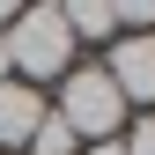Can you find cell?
Returning a JSON list of instances; mask_svg holds the SVG:
<instances>
[{
	"mask_svg": "<svg viewBox=\"0 0 155 155\" xmlns=\"http://www.w3.org/2000/svg\"><path fill=\"white\" fill-rule=\"evenodd\" d=\"M45 104H52V118H59L74 140H118V126H126V96L111 89L104 67H67L59 96H45Z\"/></svg>",
	"mask_w": 155,
	"mask_h": 155,
	"instance_id": "obj_1",
	"label": "cell"
},
{
	"mask_svg": "<svg viewBox=\"0 0 155 155\" xmlns=\"http://www.w3.org/2000/svg\"><path fill=\"white\" fill-rule=\"evenodd\" d=\"M74 59V37H67V15L52 8V0H37V8H22L8 22V67H15V81H59Z\"/></svg>",
	"mask_w": 155,
	"mask_h": 155,
	"instance_id": "obj_2",
	"label": "cell"
},
{
	"mask_svg": "<svg viewBox=\"0 0 155 155\" xmlns=\"http://www.w3.org/2000/svg\"><path fill=\"white\" fill-rule=\"evenodd\" d=\"M104 74H111V89L126 104H155V30L148 37H118L111 59H104Z\"/></svg>",
	"mask_w": 155,
	"mask_h": 155,
	"instance_id": "obj_3",
	"label": "cell"
},
{
	"mask_svg": "<svg viewBox=\"0 0 155 155\" xmlns=\"http://www.w3.org/2000/svg\"><path fill=\"white\" fill-rule=\"evenodd\" d=\"M45 89H30V81H0V148H30V133L37 118H45Z\"/></svg>",
	"mask_w": 155,
	"mask_h": 155,
	"instance_id": "obj_4",
	"label": "cell"
},
{
	"mask_svg": "<svg viewBox=\"0 0 155 155\" xmlns=\"http://www.w3.org/2000/svg\"><path fill=\"white\" fill-rule=\"evenodd\" d=\"M67 15V37H74V45H81V37H89V45H118V8H89V0H81V8H59Z\"/></svg>",
	"mask_w": 155,
	"mask_h": 155,
	"instance_id": "obj_5",
	"label": "cell"
},
{
	"mask_svg": "<svg viewBox=\"0 0 155 155\" xmlns=\"http://www.w3.org/2000/svg\"><path fill=\"white\" fill-rule=\"evenodd\" d=\"M118 148H126V155H155V111H148V118H140V126H133V133H126V140H118Z\"/></svg>",
	"mask_w": 155,
	"mask_h": 155,
	"instance_id": "obj_6",
	"label": "cell"
},
{
	"mask_svg": "<svg viewBox=\"0 0 155 155\" xmlns=\"http://www.w3.org/2000/svg\"><path fill=\"white\" fill-rule=\"evenodd\" d=\"M15 15H22V8H15V0H0V30H8V22H15Z\"/></svg>",
	"mask_w": 155,
	"mask_h": 155,
	"instance_id": "obj_7",
	"label": "cell"
},
{
	"mask_svg": "<svg viewBox=\"0 0 155 155\" xmlns=\"http://www.w3.org/2000/svg\"><path fill=\"white\" fill-rule=\"evenodd\" d=\"M89 155H126V148H118V140H96V148H89Z\"/></svg>",
	"mask_w": 155,
	"mask_h": 155,
	"instance_id": "obj_8",
	"label": "cell"
}]
</instances>
